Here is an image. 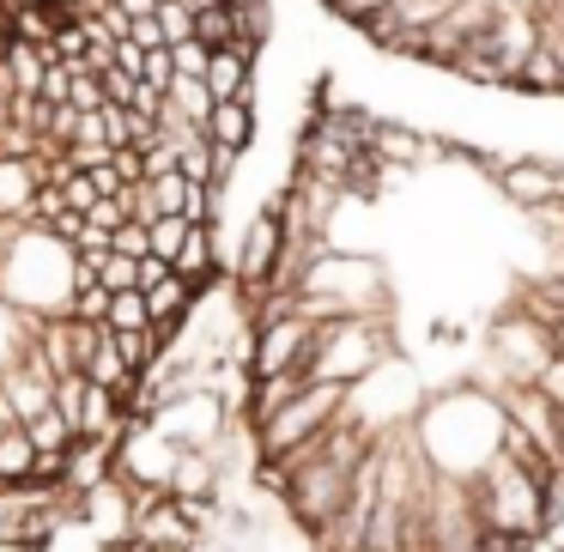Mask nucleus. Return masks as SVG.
I'll use <instances>...</instances> for the list:
<instances>
[{
  "label": "nucleus",
  "instance_id": "obj_1",
  "mask_svg": "<svg viewBox=\"0 0 564 552\" xmlns=\"http://www.w3.org/2000/svg\"><path fill=\"white\" fill-rule=\"evenodd\" d=\"M365 37L479 86L564 98V0H389Z\"/></svg>",
  "mask_w": 564,
  "mask_h": 552
},
{
  "label": "nucleus",
  "instance_id": "obj_4",
  "mask_svg": "<svg viewBox=\"0 0 564 552\" xmlns=\"http://www.w3.org/2000/svg\"><path fill=\"white\" fill-rule=\"evenodd\" d=\"M25 431H31V443H37V455H67L74 450V425L62 419V407H50V413H37V419H25Z\"/></svg>",
  "mask_w": 564,
  "mask_h": 552
},
{
  "label": "nucleus",
  "instance_id": "obj_5",
  "mask_svg": "<svg viewBox=\"0 0 564 552\" xmlns=\"http://www.w3.org/2000/svg\"><path fill=\"white\" fill-rule=\"evenodd\" d=\"M110 322L116 334H140V328H152V304H147V292H116L110 297Z\"/></svg>",
  "mask_w": 564,
  "mask_h": 552
},
{
  "label": "nucleus",
  "instance_id": "obj_2",
  "mask_svg": "<svg viewBox=\"0 0 564 552\" xmlns=\"http://www.w3.org/2000/svg\"><path fill=\"white\" fill-rule=\"evenodd\" d=\"M195 292H200L195 280H183V273H164V280L147 292V304H152V328H164V334L183 328V316H188V304H195Z\"/></svg>",
  "mask_w": 564,
  "mask_h": 552
},
{
  "label": "nucleus",
  "instance_id": "obj_3",
  "mask_svg": "<svg viewBox=\"0 0 564 552\" xmlns=\"http://www.w3.org/2000/svg\"><path fill=\"white\" fill-rule=\"evenodd\" d=\"M31 467H37V443H31L25 425L0 431V479L7 486H31Z\"/></svg>",
  "mask_w": 564,
  "mask_h": 552
},
{
  "label": "nucleus",
  "instance_id": "obj_6",
  "mask_svg": "<svg viewBox=\"0 0 564 552\" xmlns=\"http://www.w3.org/2000/svg\"><path fill=\"white\" fill-rule=\"evenodd\" d=\"M140 261L147 256H122V249H110V256L98 261V285L104 292H140Z\"/></svg>",
  "mask_w": 564,
  "mask_h": 552
}]
</instances>
